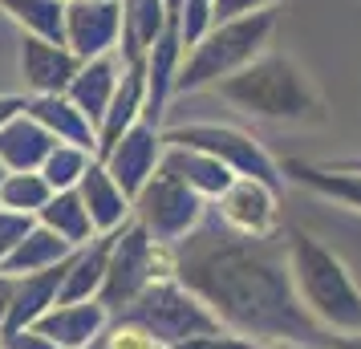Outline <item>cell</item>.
<instances>
[{
	"label": "cell",
	"instance_id": "4",
	"mask_svg": "<svg viewBox=\"0 0 361 349\" xmlns=\"http://www.w3.org/2000/svg\"><path fill=\"white\" fill-rule=\"evenodd\" d=\"M276 20H280V8H256V13H244V17L215 20L212 29L187 49L175 94H199L207 85L215 90L219 82H228L231 73L247 69L264 53V45L272 41Z\"/></svg>",
	"mask_w": 361,
	"mask_h": 349
},
{
	"label": "cell",
	"instance_id": "34",
	"mask_svg": "<svg viewBox=\"0 0 361 349\" xmlns=\"http://www.w3.org/2000/svg\"><path fill=\"white\" fill-rule=\"evenodd\" d=\"M13 297H17V276L0 268V333L8 325V313H13Z\"/></svg>",
	"mask_w": 361,
	"mask_h": 349
},
{
	"label": "cell",
	"instance_id": "37",
	"mask_svg": "<svg viewBox=\"0 0 361 349\" xmlns=\"http://www.w3.org/2000/svg\"><path fill=\"white\" fill-rule=\"evenodd\" d=\"M85 349H110V345H106V333H102V337H94V341H90Z\"/></svg>",
	"mask_w": 361,
	"mask_h": 349
},
{
	"label": "cell",
	"instance_id": "26",
	"mask_svg": "<svg viewBox=\"0 0 361 349\" xmlns=\"http://www.w3.org/2000/svg\"><path fill=\"white\" fill-rule=\"evenodd\" d=\"M0 13L13 25H20L29 37L66 45V4L61 0H0Z\"/></svg>",
	"mask_w": 361,
	"mask_h": 349
},
{
	"label": "cell",
	"instance_id": "14",
	"mask_svg": "<svg viewBox=\"0 0 361 349\" xmlns=\"http://www.w3.org/2000/svg\"><path fill=\"white\" fill-rule=\"evenodd\" d=\"M114 317L102 309L98 300H57L49 313L37 321V329L45 333L49 341H57L61 349H85L94 337H102L106 333V325H110Z\"/></svg>",
	"mask_w": 361,
	"mask_h": 349
},
{
	"label": "cell",
	"instance_id": "6",
	"mask_svg": "<svg viewBox=\"0 0 361 349\" xmlns=\"http://www.w3.org/2000/svg\"><path fill=\"white\" fill-rule=\"evenodd\" d=\"M122 321H130L138 329H147L159 345L175 349L179 341L187 337H199V333H212V329H224L219 317L203 305V300L179 281V276H166V281H154L134 300L130 309H122Z\"/></svg>",
	"mask_w": 361,
	"mask_h": 349
},
{
	"label": "cell",
	"instance_id": "22",
	"mask_svg": "<svg viewBox=\"0 0 361 349\" xmlns=\"http://www.w3.org/2000/svg\"><path fill=\"white\" fill-rule=\"evenodd\" d=\"M166 20H171L166 0H122V41H118L122 61H142L166 29Z\"/></svg>",
	"mask_w": 361,
	"mask_h": 349
},
{
	"label": "cell",
	"instance_id": "13",
	"mask_svg": "<svg viewBox=\"0 0 361 349\" xmlns=\"http://www.w3.org/2000/svg\"><path fill=\"white\" fill-rule=\"evenodd\" d=\"M78 195H82V203H85V212H90V219H94L98 235H114L134 219V200L114 183V175L106 171L102 159L90 163V171H85L82 183H78Z\"/></svg>",
	"mask_w": 361,
	"mask_h": 349
},
{
	"label": "cell",
	"instance_id": "29",
	"mask_svg": "<svg viewBox=\"0 0 361 349\" xmlns=\"http://www.w3.org/2000/svg\"><path fill=\"white\" fill-rule=\"evenodd\" d=\"M179 25H183V45L191 49L199 37L215 25V0H183Z\"/></svg>",
	"mask_w": 361,
	"mask_h": 349
},
{
	"label": "cell",
	"instance_id": "35",
	"mask_svg": "<svg viewBox=\"0 0 361 349\" xmlns=\"http://www.w3.org/2000/svg\"><path fill=\"white\" fill-rule=\"evenodd\" d=\"M25 110H29V94H0V126H8Z\"/></svg>",
	"mask_w": 361,
	"mask_h": 349
},
{
	"label": "cell",
	"instance_id": "25",
	"mask_svg": "<svg viewBox=\"0 0 361 349\" xmlns=\"http://www.w3.org/2000/svg\"><path fill=\"white\" fill-rule=\"evenodd\" d=\"M73 252H78V248H69L66 240H61L57 232H49L45 224H33L29 235L13 248V256H8L0 268H4V272H13V276H29V272H45V268L66 264Z\"/></svg>",
	"mask_w": 361,
	"mask_h": 349
},
{
	"label": "cell",
	"instance_id": "41",
	"mask_svg": "<svg viewBox=\"0 0 361 349\" xmlns=\"http://www.w3.org/2000/svg\"><path fill=\"white\" fill-rule=\"evenodd\" d=\"M61 4H69V0H61Z\"/></svg>",
	"mask_w": 361,
	"mask_h": 349
},
{
	"label": "cell",
	"instance_id": "20",
	"mask_svg": "<svg viewBox=\"0 0 361 349\" xmlns=\"http://www.w3.org/2000/svg\"><path fill=\"white\" fill-rule=\"evenodd\" d=\"M284 179H296V183H305L317 195L361 212V171H353V166H341V163L317 166V163H305V159H288L284 163Z\"/></svg>",
	"mask_w": 361,
	"mask_h": 349
},
{
	"label": "cell",
	"instance_id": "28",
	"mask_svg": "<svg viewBox=\"0 0 361 349\" xmlns=\"http://www.w3.org/2000/svg\"><path fill=\"white\" fill-rule=\"evenodd\" d=\"M94 159H98L94 150L73 147V142H57L49 150V159L41 163V175H45V183L53 191H78V183H82V175L90 171Z\"/></svg>",
	"mask_w": 361,
	"mask_h": 349
},
{
	"label": "cell",
	"instance_id": "1",
	"mask_svg": "<svg viewBox=\"0 0 361 349\" xmlns=\"http://www.w3.org/2000/svg\"><path fill=\"white\" fill-rule=\"evenodd\" d=\"M175 276L195 293L224 329H235L260 345L329 349L333 333L296 297L288 240L240 235L207 207L195 232L175 244Z\"/></svg>",
	"mask_w": 361,
	"mask_h": 349
},
{
	"label": "cell",
	"instance_id": "12",
	"mask_svg": "<svg viewBox=\"0 0 361 349\" xmlns=\"http://www.w3.org/2000/svg\"><path fill=\"white\" fill-rule=\"evenodd\" d=\"M82 57L61 45V41H45V37H20V82L29 90V98L37 94H66L69 82L78 78Z\"/></svg>",
	"mask_w": 361,
	"mask_h": 349
},
{
	"label": "cell",
	"instance_id": "39",
	"mask_svg": "<svg viewBox=\"0 0 361 349\" xmlns=\"http://www.w3.org/2000/svg\"><path fill=\"white\" fill-rule=\"evenodd\" d=\"M341 166H353V171H361V159H345Z\"/></svg>",
	"mask_w": 361,
	"mask_h": 349
},
{
	"label": "cell",
	"instance_id": "19",
	"mask_svg": "<svg viewBox=\"0 0 361 349\" xmlns=\"http://www.w3.org/2000/svg\"><path fill=\"white\" fill-rule=\"evenodd\" d=\"M53 147H57V138L29 110L17 114L8 126H0V163L8 171H41Z\"/></svg>",
	"mask_w": 361,
	"mask_h": 349
},
{
	"label": "cell",
	"instance_id": "5",
	"mask_svg": "<svg viewBox=\"0 0 361 349\" xmlns=\"http://www.w3.org/2000/svg\"><path fill=\"white\" fill-rule=\"evenodd\" d=\"M175 276V248H166L150 232L130 219L122 232H114V248H110V268H106V284L98 293V305L110 317L130 309L134 300L147 293L154 281Z\"/></svg>",
	"mask_w": 361,
	"mask_h": 349
},
{
	"label": "cell",
	"instance_id": "31",
	"mask_svg": "<svg viewBox=\"0 0 361 349\" xmlns=\"http://www.w3.org/2000/svg\"><path fill=\"white\" fill-rule=\"evenodd\" d=\"M33 224H37L33 216H20V212H4V207H0V264L13 256V248L29 235Z\"/></svg>",
	"mask_w": 361,
	"mask_h": 349
},
{
	"label": "cell",
	"instance_id": "3",
	"mask_svg": "<svg viewBox=\"0 0 361 349\" xmlns=\"http://www.w3.org/2000/svg\"><path fill=\"white\" fill-rule=\"evenodd\" d=\"M288 264L296 297L329 333H361V288L337 252L305 228H288Z\"/></svg>",
	"mask_w": 361,
	"mask_h": 349
},
{
	"label": "cell",
	"instance_id": "15",
	"mask_svg": "<svg viewBox=\"0 0 361 349\" xmlns=\"http://www.w3.org/2000/svg\"><path fill=\"white\" fill-rule=\"evenodd\" d=\"M122 73H126V61H122V53H102V57H94V61H82V69H78V78L69 82V98L78 102L85 110V118L94 122V126H102V118H106V110H110V102H114L118 85H122Z\"/></svg>",
	"mask_w": 361,
	"mask_h": 349
},
{
	"label": "cell",
	"instance_id": "8",
	"mask_svg": "<svg viewBox=\"0 0 361 349\" xmlns=\"http://www.w3.org/2000/svg\"><path fill=\"white\" fill-rule=\"evenodd\" d=\"M163 138L175 142V147L207 150V154H215L228 171L247 175V179H260V183L276 187L280 195H284V183H288V179H284V166H276V159H272L247 130L219 126V122H191V126H171V130H163Z\"/></svg>",
	"mask_w": 361,
	"mask_h": 349
},
{
	"label": "cell",
	"instance_id": "30",
	"mask_svg": "<svg viewBox=\"0 0 361 349\" xmlns=\"http://www.w3.org/2000/svg\"><path fill=\"white\" fill-rule=\"evenodd\" d=\"M175 349H260V341H252L235 329H212V333H199V337H187Z\"/></svg>",
	"mask_w": 361,
	"mask_h": 349
},
{
	"label": "cell",
	"instance_id": "18",
	"mask_svg": "<svg viewBox=\"0 0 361 349\" xmlns=\"http://www.w3.org/2000/svg\"><path fill=\"white\" fill-rule=\"evenodd\" d=\"M142 114H147V57L142 61H126L122 85H118L114 102H110V110H106V118L98 126V154L114 147Z\"/></svg>",
	"mask_w": 361,
	"mask_h": 349
},
{
	"label": "cell",
	"instance_id": "38",
	"mask_svg": "<svg viewBox=\"0 0 361 349\" xmlns=\"http://www.w3.org/2000/svg\"><path fill=\"white\" fill-rule=\"evenodd\" d=\"M260 349H305V345H284V341H276V345H260Z\"/></svg>",
	"mask_w": 361,
	"mask_h": 349
},
{
	"label": "cell",
	"instance_id": "2",
	"mask_svg": "<svg viewBox=\"0 0 361 349\" xmlns=\"http://www.w3.org/2000/svg\"><path fill=\"white\" fill-rule=\"evenodd\" d=\"M215 94L264 122H284V126H321L325 122V98L317 94L309 73L284 53H260L256 61L228 82L215 85Z\"/></svg>",
	"mask_w": 361,
	"mask_h": 349
},
{
	"label": "cell",
	"instance_id": "21",
	"mask_svg": "<svg viewBox=\"0 0 361 349\" xmlns=\"http://www.w3.org/2000/svg\"><path fill=\"white\" fill-rule=\"evenodd\" d=\"M66 264H69V260H66ZM66 264L45 268V272H29V276H17V297H13V313H8L4 333H8V329H25V325H37V321H41V317L61 300Z\"/></svg>",
	"mask_w": 361,
	"mask_h": 349
},
{
	"label": "cell",
	"instance_id": "32",
	"mask_svg": "<svg viewBox=\"0 0 361 349\" xmlns=\"http://www.w3.org/2000/svg\"><path fill=\"white\" fill-rule=\"evenodd\" d=\"M0 349H61L57 341H49L37 325H25V329H8L0 333Z\"/></svg>",
	"mask_w": 361,
	"mask_h": 349
},
{
	"label": "cell",
	"instance_id": "10",
	"mask_svg": "<svg viewBox=\"0 0 361 349\" xmlns=\"http://www.w3.org/2000/svg\"><path fill=\"white\" fill-rule=\"evenodd\" d=\"M212 212L240 235H276L280 232V191L260 183V179H247V175H240L212 203Z\"/></svg>",
	"mask_w": 361,
	"mask_h": 349
},
{
	"label": "cell",
	"instance_id": "9",
	"mask_svg": "<svg viewBox=\"0 0 361 349\" xmlns=\"http://www.w3.org/2000/svg\"><path fill=\"white\" fill-rule=\"evenodd\" d=\"M163 154H166L163 126H154V122H147V118H138L114 147L102 150L98 159L106 163V171L114 175V183L122 187L130 200H138V191L150 183V175L163 166Z\"/></svg>",
	"mask_w": 361,
	"mask_h": 349
},
{
	"label": "cell",
	"instance_id": "27",
	"mask_svg": "<svg viewBox=\"0 0 361 349\" xmlns=\"http://www.w3.org/2000/svg\"><path fill=\"white\" fill-rule=\"evenodd\" d=\"M53 200V187L45 183L41 171H8L4 183H0V207L4 212H20V216H33Z\"/></svg>",
	"mask_w": 361,
	"mask_h": 349
},
{
	"label": "cell",
	"instance_id": "7",
	"mask_svg": "<svg viewBox=\"0 0 361 349\" xmlns=\"http://www.w3.org/2000/svg\"><path fill=\"white\" fill-rule=\"evenodd\" d=\"M212 203L203 200L199 191L183 183L179 175H171L166 166H159L150 175V183L138 191L134 200V219L150 232V240H159L166 248H175L187 232H195Z\"/></svg>",
	"mask_w": 361,
	"mask_h": 349
},
{
	"label": "cell",
	"instance_id": "36",
	"mask_svg": "<svg viewBox=\"0 0 361 349\" xmlns=\"http://www.w3.org/2000/svg\"><path fill=\"white\" fill-rule=\"evenodd\" d=\"M329 349H361V333H333Z\"/></svg>",
	"mask_w": 361,
	"mask_h": 349
},
{
	"label": "cell",
	"instance_id": "33",
	"mask_svg": "<svg viewBox=\"0 0 361 349\" xmlns=\"http://www.w3.org/2000/svg\"><path fill=\"white\" fill-rule=\"evenodd\" d=\"M256 8H280V0H215V20L244 17V13H256Z\"/></svg>",
	"mask_w": 361,
	"mask_h": 349
},
{
	"label": "cell",
	"instance_id": "24",
	"mask_svg": "<svg viewBox=\"0 0 361 349\" xmlns=\"http://www.w3.org/2000/svg\"><path fill=\"white\" fill-rule=\"evenodd\" d=\"M37 224H45L49 232H57L69 248H85V244L98 240V228H94V219H90L78 191H53V200L37 212Z\"/></svg>",
	"mask_w": 361,
	"mask_h": 349
},
{
	"label": "cell",
	"instance_id": "16",
	"mask_svg": "<svg viewBox=\"0 0 361 349\" xmlns=\"http://www.w3.org/2000/svg\"><path fill=\"white\" fill-rule=\"evenodd\" d=\"M163 166L171 175H179L191 191H199L207 203H215L235 179H240V175L228 171L215 154H207V150H199V147H175V142H166Z\"/></svg>",
	"mask_w": 361,
	"mask_h": 349
},
{
	"label": "cell",
	"instance_id": "11",
	"mask_svg": "<svg viewBox=\"0 0 361 349\" xmlns=\"http://www.w3.org/2000/svg\"><path fill=\"white\" fill-rule=\"evenodd\" d=\"M122 41V0H69L66 4V45L82 61L114 53Z\"/></svg>",
	"mask_w": 361,
	"mask_h": 349
},
{
	"label": "cell",
	"instance_id": "40",
	"mask_svg": "<svg viewBox=\"0 0 361 349\" xmlns=\"http://www.w3.org/2000/svg\"><path fill=\"white\" fill-rule=\"evenodd\" d=\"M4 175H8V166H4V163H0V183H4Z\"/></svg>",
	"mask_w": 361,
	"mask_h": 349
},
{
	"label": "cell",
	"instance_id": "23",
	"mask_svg": "<svg viewBox=\"0 0 361 349\" xmlns=\"http://www.w3.org/2000/svg\"><path fill=\"white\" fill-rule=\"evenodd\" d=\"M110 248L114 235H98L94 244H85L69 256L66 264V284H61V300H98L102 284H106V268H110Z\"/></svg>",
	"mask_w": 361,
	"mask_h": 349
},
{
	"label": "cell",
	"instance_id": "17",
	"mask_svg": "<svg viewBox=\"0 0 361 349\" xmlns=\"http://www.w3.org/2000/svg\"><path fill=\"white\" fill-rule=\"evenodd\" d=\"M29 114L57 138V142H73L98 154V126L85 118V110L69 94H37L29 98Z\"/></svg>",
	"mask_w": 361,
	"mask_h": 349
}]
</instances>
